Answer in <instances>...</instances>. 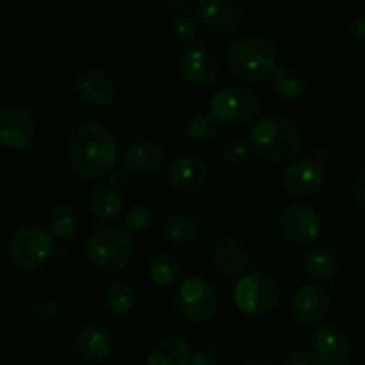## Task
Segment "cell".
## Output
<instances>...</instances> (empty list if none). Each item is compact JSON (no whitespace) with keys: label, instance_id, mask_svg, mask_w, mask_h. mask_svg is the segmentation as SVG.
Returning <instances> with one entry per match:
<instances>
[{"label":"cell","instance_id":"obj_4","mask_svg":"<svg viewBox=\"0 0 365 365\" xmlns=\"http://www.w3.org/2000/svg\"><path fill=\"white\" fill-rule=\"evenodd\" d=\"M134 242L123 227H100L93 232L86 245L89 262L102 271H118L132 259Z\"/></svg>","mask_w":365,"mask_h":365},{"label":"cell","instance_id":"obj_12","mask_svg":"<svg viewBox=\"0 0 365 365\" xmlns=\"http://www.w3.org/2000/svg\"><path fill=\"white\" fill-rule=\"evenodd\" d=\"M180 71L187 82L195 86H207L214 82L220 71L217 57L209 46L191 43L180 53Z\"/></svg>","mask_w":365,"mask_h":365},{"label":"cell","instance_id":"obj_34","mask_svg":"<svg viewBox=\"0 0 365 365\" xmlns=\"http://www.w3.org/2000/svg\"><path fill=\"white\" fill-rule=\"evenodd\" d=\"M282 365H321L319 360L314 356V353L307 351V349H296L285 356Z\"/></svg>","mask_w":365,"mask_h":365},{"label":"cell","instance_id":"obj_14","mask_svg":"<svg viewBox=\"0 0 365 365\" xmlns=\"http://www.w3.org/2000/svg\"><path fill=\"white\" fill-rule=\"evenodd\" d=\"M331 307V298L319 285H305L296 292L292 299V317L303 327L319 324L328 316Z\"/></svg>","mask_w":365,"mask_h":365},{"label":"cell","instance_id":"obj_18","mask_svg":"<svg viewBox=\"0 0 365 365\" xmlns=\"http://www.w3.org/2000/svg\"><path fill=\"white\" fill-rule=\"evenodd\" d=\"M198 14L205 27L220 34L235 31L241 24V11L232 0H200Z\"/></svg>","mask_w":365,"mask_h":365},{"label":"cell","instance_id":"obj_16","mask_svg":"<svg viewBox=\"0 0 365 365\" xmlns=\"http://www.w3.org/2000/svg\"><path fill=\"white\" fill-rule=\"evenodd\" d=\"M209 178V166L203 159L195 155H182L171 164L168 180L171 187L180 192H195Z\"/></svg>","mask_w":365,"mask_h":365},{"label":"cell","instance_id":"obj_32","mask_svg":"<svg viewBox=\"0 0 365 365\" xmlns=\"http://www.w3.org/2000/svg\"><path fill=\"white\" fill-rule=\"evenodd\" d=\"M173 32H175V36L180 39V41L189 43V45H191V41H195V38L198 36V27H196V24L192 18L182 16V18H177V20H175Z\"/></svg>","mask_w":365,"mask_h":365},{"label":"cell","instance_id":"obj_22","mask_svg":"<svg viewBox=\"0 0 365 365\" xmlns=\"http://www.w3.org/2000/svg\"><path fill=\"white\" fill-rule=\"evenodd\" d=\"M106 305L114 316H128L138 305V292L125 278H114L106 287Z\"/></svg>","mask_w":365,"mask_h":365},{"label":"cell","instance_id":"obj_25","mask_svg":"<svg viewBox=\"0 0 365 365\" xmlns=\"http://www.w3.org/2000/svg\"><path fill=\"white\" fill-rule=\"evenodd\" d=\"M337 257L327 246H314L305 257V271L314 280H330L337 273Z\"/></svg>","mask_w":365,"mask_h":365},{"label":"cell","instance_id":"obj_9","mask_svg":"<svg viewBox=\"0 0 365 365\" xmlns=\"http://www.w3.org/2000/svg\"><path fill=\"white\" fill-rule=\"evenodd\" d=\"M312 349L321 365H349L353 360L349 335L335 323H327L314 331Z\"/></svg>","mask_w":365,"mask_h":365},{"label":"cell","instance_id":"obj_5","mask_svg":"<svg viewBox=\"0 0 365 365\" xmlns=\"http://www.w3.org/2000/svg\"><path fill=\"white\" fill-rule=\"evenodd\" d=\"M234 302L246 316H267L280 302V285L267 273L246 274L235 284Z\"/></svg>","mask_w":365,"mask_h":365},{"label":"cell","instance_id":"obj_36","mask_svg":"<svg viewBox=\"0 0 365 365\" xmlns=\"http://www.w3.org/2000/svg\"><path fill=\"white\" fill-rule=\"evenodd\" d=\"M189 365H216V359H214V355L210 351L198 349V351L191 353Z\"/></svg>","mask_w":365,"mask_h":365},{"label":"cell","instance_id":"obj_28","mask_svg":"<svg viewBox=\"0 0 365 365\" xmlns=\"http://www.w3.org/2000/svg\"><path fill=\"white\" fill-rule=\"evenodd\" d=\"M77 210L68 203H61V205L53 207L48 216L50 234L56 239H68L77 228Z\"/></svg>","mask_w":365,"mask_h":365},{"label":"cell","instance_id":"obj_10","mask_svg":"<svg viewBox=\"0 0 365 365\" xmlns=\"http://www.w3.org/2000/svg\"><path fill=\"white\" fill-rule=\"evenodd\" d=\"M321 217L316 210L305 203L287 207L280 216L282 235L296 246H309L319 237Z\"/></svg>","mask_w":365,"mask_h":365},{"label":"cell","instance_id":"obj_7","mask_svg":"<svg viewBox=\"0 0 365 365\" xmlns=\"http://www.w3.org/2000/svg\"><path fill=\"white\" fill-rule=\"evenodd\" d=\"M177 307L189 323H209L217 310L216 289L205 278H187L177 292Z\"/></svg>","mask_w":365,"mask_h":365},{"label":"cell","instance_id":"obj_33","mask_svg":"<svg viewBox=\"0 0 365 365\" xmlns=\"http://www.w3.org/2000/svg\"><path fill=\"white\" fill-rule=\"evenodd\" d=\"M351 200L356 207L365 209V168L355 175L351 182Z\"/></svg>","mask_w":365,"mask_h":365},{"label":"cell","instance_id":"obj_6","mask_svg":"<svg viewBox=\"0 0 365 365\" xmlns=\"http://www.w3.org/2000/svg\"><path fill=\"white\" fill-rule=\"evenodd\" d=\"M260 103L250 89L239 86H225L217 89L210 100V116L217 123L239 127L246 125L259 114Z\"/></svg>","mask_w":365,"mask_h":365},{"label":"cell","instance_id":"obj_38","mask_svg":"<svg viewBox=\"0 0 365 365\" xmlns=\"http://www.w3.org/2000/svg\"><path fill=\"white\" fill-rule=\"evenodd\" d=\"M166 4L173 9H187L191 0H166Z\"/></svg>","mask_w":365,"mask_h":365},{"label":"cell","instance_id":"obj_19","mask_svg":"<svg viewBox=\"0 0 365 365\" xmlns=\"http://www.w3.org/2000/svg\"><path fill=\"white\" fill-rule=\"evenodd\" d=\"M78 95L93 107H107L114 98V86L109 75L98 68L86 70L77 81Z\"/></svg>","mask_w":365,"mask_h":365},{"label":"cell","instance_id":"obj_20","mask_svg":"<svg viewBox=\"0 0 365 365\" xmlns=\"http://www.w3.org/2000/svg\"><path fill=\"white\" fill-rule=\"evenodd\" d=\"M75 348L89 362H102L110 351V337L98 324H86L75 335Z\"/></svg>","mask_w":365,"mask_h":365},{"label":"cell","instance_id":"obj_37","mask_svg":"<svg viewBox=\"0 0 365 365\" xmlns=\"http://www.w3.org/2000/svg\"><path fill=\"white\" fill-rule=\"evenodd\" d=\"M351 34H353V38H355L356 43H360V45L365 46V16L359 18V20L353 24Z\"/></svg>","mask_w":365,"mask_h":365},{"label":"cell","instance_id":"obj_39","mask_svg":"<svg viewBox=\"0 0 365 365\" xmlns=\"http://www.w3.org/2000/svg\"><path fill=\"white\" fill-rule=\"evenodd\" d=\"M248 365H273L269 362H264V360H255V362H250Z\"/></svg>","mask_w":365,"mask_h":365},{"label":"cell","instance_id":"obj_30","mask_svg":"<svg viewBox=\"0 0 365 365\" xmlns=\"http://www.w3.org/2000/svg\"><path fill=\"white\" fill-rule=\"evenodd\" d=\"M221 159L230 168L245 166L252 159V146L241 139H228L221 150Z\"/></svg>","mask_w":365,"mask_h":365},{"label":"cell","instance_id":"obj_8","mask_svg":"<svg viewBox=\"0 0 365 365\" xmlns=\"http://www.w3.org/2000/svg\"><path fill=\"white\" fill-rule=\"evenodd\" d=\"M53 252L52 235L39 227H25L14 234L9 245L11 260L20 269L34 271L50 259Z\"/></svg>","mask_w":365,"mask_h":365},{"label":"cell","instance_id":"obj_21","mask_svg":"<svg viewBox=\"0 0 365 365\" xmlns=\"http://www.w3.org/2000/svg\"><path fill=\"white\" fill-rule=\"evenodd\" d=\"M191 348L182 337H164L153 346L146 365H189Z\"/></svg>","mask_w":365,"mask_h":365},{"label":"cell","instance_id":"obj_35","mask_svg":"<svg viewBox=\"0 0 365 365\" xmlns=\"http://www.w3.org/2000/svg\"><path fill=\"white\" fill-rule=\"evenodd\" d=\"M110 189H127L130 184V177L125 170H113L109 173Z\"/></svg>","mask_w":365,"mask_h":365},{"label":"cell","instance_id":"obj_11","mask_svg":"<svg viewBox=\"0 0 365 365\" xmlns=\"http://www.w3.org/2000/svg\"><path fill=\"white\" fill-rule=\"evenodd\" d=\"M34 138V120L24 106L0 107V145L21 150Z\"/></svg>","mask_w":365,"mask_h":365},{"label":"cell","instance_id":"obj_3","mask_svg":"<svg viewBox=\"0 0 365 365\" xmlns=\"http://www.w3.org/2000/svg\"><path fill=\"white\" fill-rule=\"evenodd\" d=\"M253 150L262 159L285 164L302 152V134L291 120L269 114L257 121L250 130Z\"/></svg>","mask_w":365,"mask_h":365},{"label":"cell","instance_id":"obj_26","mask_svg":"<svg viewBox=\"0 0 365 365\" xmlns=\"http://www.w3.org/2000/svg\"><path fill=\"white\" fill-rule=\"evenodd\" d=\"M148 274L153 280V284L160 285V287H170V285L178 284L184 274V266L178 259L171 255H157L155 259L150 262Z\"/></svg>","mask_w":365,"mask_h":365},{"label":"cell","instance_id":"obj_23","mask_svg":"<svg viewBox=\"0 0 365 365\" xmlns=\"http://www.w3.org/2000/svg\"><path fill=\"white\" fill-rule=\"evenodd\" d=\"M88 207L93 216L100 221H113L123 212V200L114 189L100 185L89 192Z\"/></svg>","mask_w":365,"mask_h":365},{"label":"cell","instance_id":"obj_13","mask_svg":"<svg viewBox=\"0 0 365 365\" xmlns=\"http://www.w3.org/2000/svg\"><path fill=\"white\" fill-rule=\"evenodd\" d=\"M327 180L323 164L316 159H302L282 173V185L294 196H310L319 191Z\"/></svg>","mask_w":365,"mask_h":365},{"label":"cell","instance_id":"obj_1","mask_svg":"<svg viewBox=\"0 0 365 365\" xmlns=\"http://www.w3.org/2000/svg\"><path fill=\"white\" fill-rule=\"evenodd\" d=\"M68 157L73 170L81 177H103L114 170V163H116L114 135L98 123L82 125L71 135Z\"/></svg>","mask_w":365,"mask_h":365},{"label":"cell","instance_id":"obj_15","mask_svg":"<svg viewBox=\"0 0 365 365\" xmlns=\"http://www.w3.org/2000/svg\"><path fill=\"white\" fill-rule=\"evenodd\" d=\"M121 164L128 175L150 177L155 175L164 164V152L152 141H138L128 146L121 155Z\"/></svg>","mask_w":365,"mask_h":365},{"label":"cell","instance_id":"obj_31","mask_svg":"<svg viewBox=\"0 0 365 365\" xmlns=\"http://www.w3.org/2000/svg\"><path fill=\"white\" fill-rule=\"evenodd\" d=\"M153 223V216L150 209L143 205H135L128 210L127 217H125V230L128 234H145L150 230Z\"/></svg>","mask_w":365,"mask_h":365},{"label":"cell","instance_id":"obj_17","mask_svg":"<svg viewBox=\"0 0 365 365\" xmlns=\"http://www.w3.org/2000/svg\"><path fill=\"white\" fill-rule=\"evenodd\" d=\"M212 262L225 277L241 278L250 269V253L237 239L225 237L214 245Z\"/></svg>","mask_w":365,"mask_h":365},{"label":"cell","instance_id":"obj_29","mask_svg":"<svg viewBox=\"0 0 365 365\" xmlns=\"http://www.w3.org/2000/svg\"><path fill=\"white\" fill-rule=\"evenodd\" d=\"M185 130H187L189 139H192L195 143H205L217 138L220 125H217V121L210 114L195 113L189 118Z\"/></svg>","mask_w":365,"mask_h":365},{"label":"cell","instance_id":"obj_27","mask_svg":"<svg viewBox=\"0 0 365 365\" xmlns=\"http://www.w3.org/2000/svg\"><path fill=\"white\" fill-rule=\"evenodd\" d=\"M274 93L284 100H299L305 95V81L292 68L278 66L271 75Z\"/></svg>","mask_w":365,"mask_h":365},{"label":"cell","instance_id":"obj_2","mask_svg":"<svg viewBox=\"0 0 365 365\" xmlns=\"http://www.w3.org/2000/svg\"><path fill=\"white\" fill-rule=\"evenodd\" d=\"M227 66L237 81L259 84L278 68V52L262 36L246 34L228 48Z\"/></svg>","mask_w":365,"mask_h":365},{"label":"cell","instance_id":"obj_24","mask_svg":"<svg viewBox=\"0 0 365 365\" xmlns=\"http://www.w3.org/2000/svg\"><path fill=\"white\" fill-rule=\"evenodd\" d=\"M200 227L189 214H170L160 225V235L173 245H189L198 235Z\"/></svg>","mask_w":365,"mask_h":365}]
</instances>
